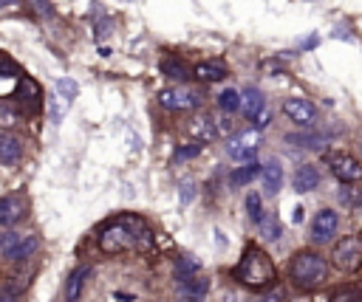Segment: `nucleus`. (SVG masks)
<instances>
[{
  "label": "nucleus",
  "instance_id": "obj_1",
  "mask_svg": "<svg viewBox=\"0 0 362 302\" xmlns=\"http://www.w3.org/2000/svg\"><path fill=\"white\" fill-rule=\"evenodd\" d=\"M150 226L141 215L124 212L110 217L99 231V248L105 254H124V251H147L150 248Z\"/></svg>",
  "mask_w": 362,
  "mask_h": 302
},
{
  "label": "nucleus",
  "instance_id": "obj_2",
  "mask_svg": "<svg viewBox=\"0 0 362 302\" xmlns=\"http://www.w3.org/2000/svg\"><path fill=\"white\" fill-rule=\"evenodd\" d=\"M235 279L252 291H263V288H272L277 282V268H274L272 257L257 243H249L243 248L240 262L235 265Z\"/></svg>",
  "mask_w": 362,
  "mask_h": 302
},
{
  "label": "nucleus",
  "instance_id": "obj_3",
  "mask_svg": "<svg viewBox=\"0 0 362 302\" xmlns=\"http://www.w3.org/2000/svg\"><path fill=\"white\" fill-rule=\"evenodd\" d=\"M288 279H291V285L297 291H314V288H320L328 279V262H325V257L317 254V251H308V248L297 251L291 257V262H288Z\"/></svg>",
  "mask_w": 362,
  "mask_h": 302
},
{
  "label": "nucleus",
  "instance_id": "obj_4",
  "mask_svg": "<svg viewBox=\"0 0 362 302\" xmlns=\"http://www.w3.org/2000/svg\"><path fill=\"white\" fill-rule=\"evenodd\" d=\"M331 262H334V268H339L345 274H356L362 268V234H345V237H339L334 243Z\"/></svg>",
  "mask_w": 362,
  "mask_h": 302
},
{
  "label": "nucleus",
  "instance_id": "obj_5",
  "mask_svg": "<svg viewBox=\"0 0 362 302\" xmlns=\"http://www.w3.org/2000/svg\"><path fill=\"white\" fill-rule=\"evenodd\" d=\"M76 93H79V85H76L74 79L62 76V79L54 82V90H51V96H48V119H51L54 124H59V121L68 116V110H71Z\"/></svg>",
  "mask_w": 362,
  "mask_h": 302
},
{
  "label": "nucleus",
  "instance_id": "obj_6",
  "mask_svg": "<svg viewBox=\"0 0 362 302\" xmlns=\"http://www.w3.org/2000/svg\"><path fill=\"white\" fill-rule=\"evenodd\" d=\"M325 164H328V169H331L342 183H356V181H362V164H359L351 152L331 150V152H325Z\"/></svg>",
  "mask_w": 362,
  "mask_h": 302
},
{
  "label": "nucleus",
  "instance_id": "obj_7",
  "mask_svg": "<svg viewBox=\"0 0 362 302\" xmlns=\"http://www.w3.org/2000/svg\"><path fill=\"white\" fill-rule=\"evenodd\" d=\"M257 147H260V130H243V133H238V135H232V138L226 141V152H229L238 164L255 161Z\"/></svg>",
  "mask_w": 362,
  "mask_h": 302
},
{
  "label": "nucleus",
  "instance_id": "obj_8",
  "mask_svg": "<svg viewBox=\"0 0 362 302\" xmlns=\"http://www.w3.org/2000/svg\"><path fill=\"white\" fill-rule=\"evenodd\" d=\"M158 102L164 110H175V113H184V110H195L201 104V93L192 90V87H167L158 93Z\"/></svg>",
  "mask_w": 362,
  "mask_h": 302
},
{
  "label": "nucleus",
  "instance_id": "obj_9",
  "mask_svg": "<svg viewBox=\"0 0 362 302\" xmlns=\"http://www.w3.org/2000/svg\"><path fill=\"white\" fill-rule=\"evenodd\" d=\"M283 113H286L294 124H300V127H314L317 119H320L317 104L308 102V99H286V102H283Z\"/></svg>",
  "mask_w": 362,
  "mask_h": 302
},
{
  "label": "nucleus",
  "instance_id": "obj_10",
  "mask_svg": "<svg viewBox=\"0 0 362 302\" xmlns=\"http://www.w3.org/2000/svg\"><path fill=\"white\" fill-rule=\"evenodd\" d=\"M14 104L23 110V113H37L40 110V104H42V90H40V85L34 82V79H28V76H23L20 79V87H17V93H14Z\"/></svg>",
  "mask_w": 362,
  "mask_h": 302
},
{
  "label": "nucleus",
  "instance_id": "obj_11",
  "mask_svg": "<svg viewBox=\"0 0 362 302\" xmlns=\"http://www.w3.org/2000/svg\"><path fill=\"white\" fill-rule=\"evenodd\" d=\"M206 291H209V279L206 277H201V274L192 277V271L189 274H178V299L181 302H201L206 296Z\"/></svg>",
  "mask_w": 362,
  "mask_h": 302
},
{
  "label": "nucleus",
  "instance_id": "obj_12",
  "mask_svg": "<svg viewBox=\"0 0 362 302\" xmlns=\"http://www.w3.org/2000/svg\"><path fill=\"white\" fill-rule=\"evenodd\" d=\"M337 226H339L337 212L334 209H320L311 220V240L314 243H328L337 234Z\"/></svg>",
  "mask_w": 362,
  "mask_h": 302
},
{
  "label": "nucleus",
  "instance_id": "obj_13",
  "mask_svg": "<svg viewBox=\"0 0 362 302\" xmlns=\"http://www.w3.org/2000/svg\"><path fill=\"white\" fill-rule=\"evenodd\" d=\"M28 206L23 195H3L0 198V226H14L25 217Z\"/></svg>",
  "mask_w": 362,
  "mask_h": 302
},
{
  "label": "nucleus",
  "instance_id": "obj_14",
  "mask_svg": "<svg viewBox=\"0 0 362 302\" xmlns=\"http://www.w3.org/2000/svg\"><path fill=\"white\" fill-rule=\"evenodd\" d=\"M34 251H37V237L28 234V237H17V240H11V243L3 248V257H6L8 262H23V260H28Z\"/></svg>",
  "mask_w": 362,
  "mask_h": 302
},
{
  "label": "nucleus",
  "instance_id": "obj_15",
  "mask_svg": "<svg viewBox=\"0 0 362 302\" xmlns=\"http://www.w3.org/2000/svg\"><path fill=\"white\" fill-rule=\"evenodd\" d=\"M260 183H263V189H266V195H274V192H280V186H283V167H280V161H266L263 167H260Z\"/></svg>",
  "mask_w": 362,
  "mask_h": 302
},
{
  "label": "nucleus",
  "instance_id": "obj_16",
  "mask_svg": "<svg viewBox=\"0 0 362 302\" xmlns=\"http://www.w3.org/2000/svg\"><path fill=\"white\" fill-rule=\"evenodd\" d=\"M263 107H266V96H263L257 87H252V85H249V87H243V90H240V107H238V110H240L246 119H255Z\"/></svg>",
  "mask_w": 362,
  "mask_h": 302
},
{
  "label": "nucleus",
  "instance_id": "obj_17",
  "mask_svg": "<svg viewBox=\"0 0 362 302\" xmlns=\"http://www.w3.org/2000/svg\"><path fill=\"white\" fill-rule=\"evenodd\" d=\"M20 158H23L20 141H17L11 133L0 130V167H14Z\"/></svg>",
  "mask_w": 362,
  "mask_h": 302
},
{
  "label": "nucleus",
  "instance_id": "obj_18",
  "mask_svg": "<svg viewBox=\"0 0 362 302\" xmlns=\"http://www.w3.org/2000/svg\"><path fill=\"white\" fill-rule=\"evenodd\" d=\"M189 135H192L195 141H201V144H206V141L218 138L215 119H212V116H195V119L189 121Z\"/></svg>",
  "mask_w": 362,
  "mask_h": 302
},
{
  "label": "nucleus",
  "instance_id": "obj_19",
  "mask_svg": "<svg viewBox=\"0 0 362 302\" xmlns=\"http://www.w3.org/2000/svg\"><path fill=\"white\" fill-rule=\"evenodd\" d=\"M291 186H294L297 192H311V189H317V186H320V172H317V167H311V164L297 167V172H294V178H291Z\"/></svg>",
  "mask_w": 362,
  "mask_h": 302
},
{
  "label": "nucleus",
  "instance_id": "obj_20",
  "mask_svg": "<svg viewBox=\"0 0 362 302\" xmlns=\"http://www.w3.org/2000/svg\"><path fill=\"white\" fill-rule=\"evenodd\" d=\"M226 65L223 62H198L195 68H192V76L198 79V82H223L226 79Z\"/></svg>",
  "mask_w": 362,
  "mask_h": 302
},
{
  "label": "nucleus",
  "instance_id": "obj_21",
  "mask_svg": "<svg viewBox=\"0 0 362 302\" xmlns=\"http://www.w3.org/2000/svg\"><path fill=\"white\" fill-rule=\"evenodd\" d=\"M161 73H164L167 79H175V82H184V79L192 76L189 65H187L184 59H178V56H164V59H161Z\"/></svg>",
  "mask_w": 362,
  "mask_h": 302
},
{
  "label": "nucleus",
  "instance_id": "obj_22",
  "mask_svg": "<svg viewBox=\"0 0 362 302\" xmlns=\"http://www.w3.org/2000/svg\"><path fill=\"white\" fill-rule=\"evenodd\" d=\"M88 274H90V268H88V265H79V268H74V271H71L68 285H65V302H76V299H79V294H82V288H85Z\"/></svg>",
  "mask_w": 362,
  "mask_h": 302
},
{
  "label": "nucleus",
  "instance_id": "obj_23",
  "mask_svg": "<svg viewBox=\"0 0 362 302\" xmlns=\"http://www.w3.org/2000/svg\"><path fill=\"white\" fill-rule=\"evenodd\" d=\"M288 144L294 147H303V150H320L325 144V133H311V130H303V133H288L286 135Z\"/></svg>",
  "mask_w": 362,
  "mask_h": 302
},
{
  "label": "nucleus",
  "instance_id": "obj_24",
  "mask_svg": "<svg viewBox=\"0 0 362 302\" xmlns=\"http://www.w3.org/2000/svg\"><path fill=\"white\" fill-rule=\"evenodd\" d=\"M257 172H260V164H257V161H246V164H240V167L232 172L229 181H232L235 186H243V183H249L252 178H257Z\"/></svg>",
  "mask_w": 362,
  "mask_h": 302
},
{
  "label": "nucleus",
  "instance_id": "obj_25",
  "mask_svg": "<svg viewBox=\"0 0 362 302\" xmlns=\"http://www.w3.org/2000/svg\"><path fill=\"white\" fill-rule=\"evenodd\" d=\"M246 212H249V220H252V223H257V226L266 220L263 200H260V195H257V192H249V195H246Z\"/></svg>",
  "mask_w": 362,
  "mask_h": 302
},
{
  "label": "nucleus",
  "instance_id": "obj_26",
  "mask_svg": "<svg viewBox=\"0 0 362 302\" xmlns=\"http://www.w3.org/2000/svg\"><path fill=\"white\" fill-rule=\"evenodd\" d=\"M20 121V110L11 102H0V130H11Z\"/></svg>",
  "mask_w": 362,
  "mask_h": 302
},
{
  "label": "nucleus",
  "instance_id": "obj_27",
  "mask_svg": "<svg viewBox=\"0 0 362 302\" xmlns=\"http://www.w3.org/2000/svg\"><path fill=\"white\" fill-rule=\"evenodd\" d=\"M218 107H221L223 113H235V110L240 107V93L232 90V87L221 90V96H218Z\"/></svg>",
  "mask_w": 362,
  "mask_h": 302
},
{
  "label": "nucleus",
  "instance_id": "obj_28",
  "mask_svg": "<svg viewBox=\"0 0 362 302\" xmlns=\"http://www.w3.org/2000/svg\"><path fill=\"white\" fill-rule=\"evenodd\" d=\"M201 147H204V144H201V141H195V138H192V141H184V144H178V147H175L173 161H178V164H181V161H187V158H195V155L201 152Z\"/></svg>",
  "mask_w": 362,
  "mask_h": 302
},
{
  "label": "nucleus",
  "instance_id": "obj_29",
  "mask_svg": "<svg viewBox=\"0 0 362 302\" xmlns=\"http://www.w3.org/2000/svg\"><path fill=\"white\" fill-rule=\"evenodd\" d=\"M331 302H362V291H356V288H342V291H337V294L331 296Z\"/></svg>",
  "mask_w": 362,
  "mask_h": 302
},
{
  "label": "nucleus",
  "instance_id": "obj_30",
  "mask_svg": "<svg viewBox=\"0 0 362 302\" xmlns=\"http://www.w3.org/2000/svg\"><path fill=\"white\" fill-rule=\"evenodd\" d=\"M260 73H269V76H277V73H283V59H260Z\"/></svg>",
  "mask_w": 362,
  "mask_h": 302
},
{
  "label": "nucleus",
  "instance_id": "obj_31",
  "mask_svg": "<svg viewBox=\"0 0 362 302\" xmlns=\"http://www.w3.org/2000/svg\"><path fill=\"white\" fill-rule=\"evenodd\" d=\"M339 198H342V203H351V206H359V203H362V189H356V186H342V192H339Z\"/></svg>",
  "mask_w": 362,
  "mask_h": 302
},
{
  "label": "nucleus",
  "instance_id": "obj_32",
  "mask_svg": "<svg viewBox=\"0 0 362 302\" xmlns=\"http://www.w3.org/2000/svg\"><path fill=\"white\" fill-rule=\"evenodd\" d=\"M28 6H31V11H37L40 17H51L54 14V8H51V0H25Z\"/></svg>",
  "mask_w": 362,
  "mask_h": 302
},
{
  "label": "nucleus",
  "instance_id": "obj_33",
  "mask_svg": "<svg viewBox=\"0 0 362 302\" xmlns=\"http://www.w3.org/2000/svg\"><path fill=\"white\" fill-rule=\"evenodd\" d=\"M260 302H288V296H286V291L283 288H277V291H272V294H266Z\"/></svg>",
  "mask_w": 362,
  "mask_h": 302
},
{
  "label": "nucleus",
  "instance_id": "obj_34",
  "mask_svg": "<svg viewBox=\"0 0 362 302\" xmlns=\"http://www.w3.org/2000/svg\"><path fill=\"white\" fill-rule=\"evenodd\" d=\"M195 195V183H181V200L189 203V198Z\"/></svg>",
  "mask_w": 362,
  "mask_h": 302
},
{
  "label": "nucleus",
  "instance_id": "obj_35",
  "mask_svg": "<svg viewBox=\"0 0 362 302\" xmlns=\"http://www.w3.org/2000/svg\"><path fill=\"white\" fill-rule=\"evenodd\" d=\"M277 234H280V229H277V223L272 220V223L266 226V237H269V240H277Z\"/></svg>",
  "mask_w": 362,
  "mask_h": 302
},
{
  "label": "nucleus",
  "instance_id": "obj_36",
  "mask_svg": "<svg viewBox=\"0 0 362 302\" xmlns=\"http://www.w3.org/2000/svg\"><path fill=\"white\" fill-rule=\"evenodd\" d=\"M11 240H17V237H14L11 231H0V251H3V248H6V246H8Z\"/></svg>",
  "mask_w": 362,
  "mask_h": 302
},
{
  "label": "nucleus",
  "instance_id": "obj_37",
  "mask_svg": "<svg viewBox=\"0 0 362 302\" xmlns=\"http://www.w3.org/2000/svg\"><path fill=\"white\" fill-rule=\"evenodd\" d=\"M14 0H0V8H6V6H11Z\"/></svg>",
  "mask_w": 362,
  "mask_h": 302
},
{
  "label": "nucleus",
  "instance_id": "obj_38",
  "mask_svg": "<svg viewBox=\"0 0 362 302\" xmlns=\"http://www.w3.org/2000/svg\"><path fill=\"white\" fill-rule=\"evenodd\" d=\"M0 302H6V296H3V299H0Z\"/></svg>",
  "mask_w": 362,
  "mask_h": 302
}]
</instances>
